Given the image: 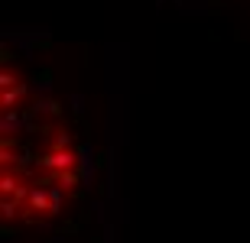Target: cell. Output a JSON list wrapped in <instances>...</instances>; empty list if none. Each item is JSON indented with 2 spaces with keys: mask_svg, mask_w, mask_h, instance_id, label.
Masks as SVG:
<instances>
[{
  "mask_svg": "<svg viewBox=\"0 0 250 243\" xmlns=\"http://www.w3.org/2000/svg\"><path fill=\"white\" fill-rule=\"evenodd\" d=\"M82 150L59 101L0 62V217L3 227H36L62 214L82 191Z\"/></svg>",
  "mask_w": 250,
  "mask_h": 243,
  "instance_id": "obj_1",
  "label": "cell"
}]
</instances>
